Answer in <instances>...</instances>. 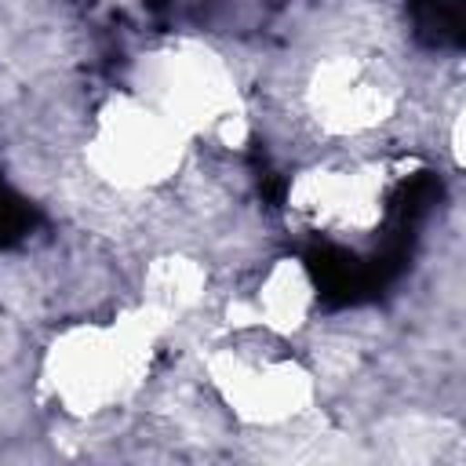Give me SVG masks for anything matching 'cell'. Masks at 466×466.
Here are the masks:
<instances>
[{
	"label": "cell",
	"mask_w": 466,
	"mask_h": 466,
	"mask_svg": "<svg viewBox=\"0 0 466 466\" xmlns=\"http://www.w3.org/2000/svg\"><path fill=\"white\" fill-rule=\"evenodd\" d=\"M160 335L164 328L142 306L109 320L66 324L40 357V390L73 419L113 411L142 390L157 360Z\"/></svg>",
	"instance_id": "1"
},
{
	"label": "cell",
	"mask_w": 466,
	"mask_h": 466,
	"mask_svg": "<svg viewBox=\"0 0 466 466\" xmlns=\"http://www.w3.org/2000/svg\"><path fill=\"white\" fill-rule=\"evenodd\" d=\"M131 91L171 116L189 138L240 146L248 135L240 80L204 40L175 36L146 47L131 66Z\"/></svg>",
	"instance_id": "2"
},
{
	"label": "cell",
	"mask_w": 466,
	"mask_h": 466,
	"mask_svg": "<svg viewBox=\"0 0 466 466\" xmlns=\"http://www.w3.org/2000/svg\"><path fill=\"white\" fill-rule=\"evenodd\" d=\"M189 142L193 138L171 116L127 87L95 109L84 160L106 186L120 193H146L167 186L182 171Z\"/></svg>",
	"instance_id": "3"
},
{
	"label": "cell",
	"mask_w": 466,
	"mask_h": 466,
	"mask_svg": "<svg viewBox=\"0 0 466 466\" xmlns=\"http://www.w3.org/2000/svg\"><path fill=\"white\" fill-rule=\"evenodd\" d=\"M204 368L222 408L244 426H288L302 419L317 397V375L280 350L277 335L237 331L208 353Z\"/></svg>",
	"instance_id": "4"
},
{
	"label": "cell",
	"mask_w": 466,
	"mask_h": 466,
	"mask_svg": "<svg viewBox=\"0 0 466 466\" xmlns=\"http://www.w3.org/2000/svg\"><path fill=\"white\" fill-rule=\"evenodd\" d=\"M390 200V175L364 160H328L295 175L288 186L291 215L328 237H368L379 229Z\"/></svg>",
	"instance_id": "5"
},
{
	"label": "cell",
	"mask_w": 466,
	"mask_h": 466,
	"mask_svg": "<svg viewBox=\"0 0 466 466\" xmlns=\"http://www.w3.org/2000/svg\"><path fill=\"white\" fill-rule=\"evenodd\" d=\"M302 98L313 124L335 138L368 135L397 113L393 80L379 69V62L353 51H331L317 58Z\"/></svg>",
	"instance_id": "6"
},
{
	"label": "cell",
	"mask_w": 466,
	"mask_h": 466,
	"mask_svg": "<svg viewBox=\"0 0 466 466\" xmlns=\"http://www.w3.org/2000/svg\"><path fill=\"white\" fill-rule=\"evenodd\" d=\"M317 306V284L299 258H273L240 299L229 302L233 331H262L288 339L306 328Z\"/></svg>",
	"instance_id": "7"
},
{
	"label": "cell",
	"mask_w": 466,
	"mask_h": 466,
	"mask_svg": "<svg viewBox=\"0 0 466 466\" xmlns=\"http://www.w3.org/2000/svg\"><path fill=\"white\" fill-rule=\"evenodd\" d=\"M208 295V269L200 258L186 255V251H164L157 258H149V266L142 269V309L160 324H175L182 317H189Z\"/></svg>",
	"instance_id": "8"
}]
</instances>
